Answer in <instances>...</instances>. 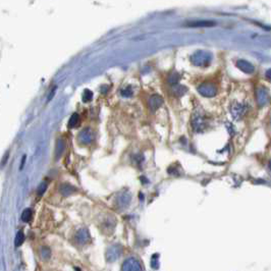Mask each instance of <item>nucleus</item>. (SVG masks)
I'll use <instances>...</instances> for the list:
<instances>
[{
    "instance_id": "4468645a",
    "label": "nucleus",
    "mask_w": 271,
    "mask_h": 271,
    "mask_svg": "<svg viewBox=\"0 0 271 271\" xmlns=\"http://www.w3.org/2000/svg\"><path fill=\"white\" fill-rule=\"evenodd\" d=\"M92 99H93L92 91H90V90H85L84 94H83V101H84V102H89V101H91Z\"/></svg>"
},
{
    "instance_id": "0eeeda50",
    "label": "nucleus",
    "mask_w": 271,
    "mask_h": 271,
    "mask_svg": "<svg viewBox=\"0 0 271 271\" xmlns=\"http://www.w3.org/2000/svg\"><path fill=\"white\" fill-rule=\"evenodd\" d=\"M256 98H257V102L260 106H263L268 102V93H267V90L265 88H259L257 90L256 93Z\"/></svg>"
},
{
    "instance_id": "f257e3e1",
    "label": "nucleus",
    "mask_w": 271,
    "mask_h": 271,
    "mask_svg": "<svg viewBox=\"0 0 271 271\" xmlns=\"http://www.w3.org/2000/svg\"><path fill=\"white\" fill-rule=\"evenodd\" d=\"M211 58L212 55L209 52L201 50L197 51L196 53L193 54V56L191 57V61L195 65H197V67H207L210 63Z\"/></svg>"
},
{
    "instance_id": "412c9836",
    "label": "nucleus",
    "mask_w": 271,
    "mask_h": 271,
    "mask_svg": "<svg viewBox=\"0 0 271 271\" xmlns=\"http://www.w3.org/2000/svg\"><path fill=\"white\" fill-rule=\"evenodd\" d=\"M7 158H8V153H6L5 157H4V159H3V161H2V166L5 164V163H6V161H7Z\"/></svg>"
},
{
    "instance_id": "6e6552de",
    "label": "nucleus",
    "mask_w": 271,
    "mask_h": 271,
    "mask_svg": "<svg viewBox=\"0 0 271 271\" xmlns=\"http://www.w3.org/2000/svg\"><path fill=\"white\" fill-rule=\"evenodd\" d=\"M192 126H193L194 130H195L196 131H202L203 130L206 128L207 123L202 116L197 115V116H195V118H194L193 121H192Z\"/></svg>"
},
{
    "instance_id": "6ab92c4d",
    "label": "nucleus",
    "mask_w": 271,
    "mask_h": 271,
    "mask_svg": "<svg viewBox=\"0 0 271 271\" xmlns=\"http://www.w3.org/2000/svg\"><path fill=\"white\" fill-rule=\"evenodd\" d=\"M179 75L176 76V72H174V74H172V75H170L169 82L172 83V84H175V83L179 81Z\"/></svg>"
},
{
    "instance_id": "1a4fd4ad",
    "label": "nucleus",
    "mask_w": 271,
    "mask_h": 271,
    "mask_svg": "<svg viewBox=\"0 0 271 271\" xmlns=\"http://www.w3.org/2000/svg\"><path fill=\"white\" fill-rule=\"evenodd\" d=\"M187 27H193V28H207V27H214L216 26V23L215 22H211V20H199V22H193V23H189L187 25Z\"/></svg>"
},
{
    "instance_id": "4be33fe9",
    "label": "nucleus",
    "mask_w": 271,
    "mask_h": 271,
    "mask_svg": "<svg viewBox=\"0 0 271 271\" xmlns=\"http://www.w3.org/2000/svg\"><path fill=\"white\" fill-rule=\"evenodd\" d=\"M26 158H27V157H26V155H25V156H24V157H23V160H22V165H20V169H22V168H23V166H24V164H25Z\"/></svg>"
},
{
    "instance_id": "39448f33",
    "label": "nucleus",
    "mask_w": 271,
    "mask_h": 271,
    "mask_svg": "<svg viewBox=\"0 0 271 271\" xmlns=\"http://www.w3.org/2000/svg\"><path fill=\"white\" fill-rule=\"evenodd\" d=\"M247 109H248V107L244 105V104H234V105L231 106V115L235 119H238L244 115Z\"/></svg>"
},
{
    "instance_id": "9d476101",
    "label": "nucleus",
    "mask_w": 271,
    "mask_h": 271,
    "mask_svg": "<svg viewBox=\"0 0 271 271\" xmlns=\"http://www.w3.org/2000/svg\"><path fill=\"white\" fill-rule=\"evenodd\" d=\"M33 217V211L30 209V208H27V209L24 210L23 214H22V219L25 222H30L31 219Z\"/></svg>"
},
{
    "instance_id": "aec40b11",
    "label": "nucleus",
    "mask_w": 271,
    "mask_h": 271,
    "mask_svg": "<svg viewBox=\"0 0 271 271\" xmlns=\"http://www.w3.org/2000/svg\"><path fill=\"white\" fill-rule=\"evenodd\" d=\"M55 90H56V88H53V90H52L51 94L49 95V97H48V100H51V99H52V96L54 95V93H55Z\"/></svg>"
},
{
    "instance_id": "20e7f679",
    "label": "nucleus",
    "mask_w": 271,
    "mask_h": 271,
    "mask_svg": "<svg viewBox=\"0 0 271 271\" xmlns=\"http://www.w3.org/2000/svg\"><path fill=\"white\" fill-rule=\"evenodd\" d=\"M163 104V99L161 96L159 95H153L150 97V99H149L148 101V105H149V108L151 109V111H156L159 107H160L161 105Z\"/></svg>"
},
{
    "instance_id": "423d86ee",
    "label": "nucleus",
    "mask_w": 271,
    "mask_h": 271,
    "mask_svg": "<svg viewBox=\"0 0 271 271\" xmlns=\"http://www.w3.org/2000/svg\"><path fill=\"white\" fill-rule=\"evenodd\" d=\"M237 67L241 69L243 72H245V74H253L255 71L254 65H253L252 63H250L249 61L244 60V59L239 60L237 62Z\"/></svg>"
},
{
    "instance_id": "f8f14e48",
    "label": "nucleus",
    "mask_w": 271,
    "mask_h": 271,
    "mask_svg": "<svg viewBox=\"0 0 271 271\" xmlns=\"http://www.w3.org/2000/svg\"><path fill=\"white\" fill-rule=\"evenodd\" d=\"M64 150V142L62 140H58L57 147H56V157L58 158L61 155V153Z\"/></svg>"
},
{
    "instance_id": "dca6fc26",
    "label": "nucleus",
    "mask_w": 271,
    "mask_h": 271,
    "mask_svg": "<svg viewBox=\"0 0 271 271\" xmlns=\"http://www.w3.org/2000/svg\"><path fill=\"white\" fill-rule=\"evenodd\" d=\"M74 191H75V189L71 186H63V187H62V189H61V192L63 193V195H65V196L71 194Z\"/></svg>"
},
{
    "instance_id": "2eb2a0df",
    "label": "nucleus",
    "mask_w": 271,
    "mask_h": 271,
    "mask_svg": "<svg viewBox=\"0 0 271 271\" xmlns=\"http://www.w3.org/2000/svg\"><path fill=\"white\" fill-rule=\"evenodd\" d=\"M186 92H187V88H186V87H183V86H175L174 93H175L176 96H182Z\"/></svg>"
},
{
    "instance_id": "5701e85b",
    "label": "nucleus",
    "mask_w": 271,
    "mask_h": 271,
    "mask_svg": "<svg viewBox=\"0 0 271 271\" xmlns=\"http://www.w3.org/2000/svg\"><path fill=\"white\" fill-rule=\"evenodd\" d=\"M266 76H267V80H268V81H270V69H268V71H267Z\"/></svg>"
},
{
    "instance_id": "9b49d317",
    "label": "nucleus",
    "mask_w": 271,
    "mask_h": 271,
    "mask_svg": "<svg viewBox=\"0 0 271 271\" xmlns=\"http://www.w3.org/2000/svg\"><path fill=\"white\" fill-rule=\"evenodd\" d=\"M79 123H80V115L78 113H74L71 116V118H69L68 126L69 127H75Z\"/></svg>"
},
{
    "instance_id": "f3484780",
    "label": "nucleus",
    "mask_w": 271,
    "mask_h": 271,
    "mask_svg": "<svg viewBox=\"0 0 271 271\" xmlns=\"http://www.w3.org/2000/svg\"><path fill=\"white\" fill-rule=\"evenodd\" d=\"M46 189H47V183L43 182V183L39 186V187H38V195H39V196H42L43 194L45 193V191H46Z\"/></svg>"
},
{
    "instance_id": "ddd939ff",
    "label": "nucleus",
    "mask_w": 271,
    "mask_h": 271,
    "mask_svg": "<svg viewBox=\"0 0 271 271\" xmlns=\"http://www.w3.org/2000/svg\"><path fill=\"white\" fill-rule=\"evenodd\" d=\"M24 241H25V234H24L23 231H19L16 234V239H15V246L19 247L24 243Z\"/></svg>"
},
{
    "instance_id": "f03ea898",
    "label": "nucleus",
    "mask_w": 271,
    "mask_h": 271,
    "mask_svg": "<svg viewBox=\"0 0 271 271\" xmlns=\"http://www.w3.org/2000/svg\"><path fill=\"white\" fill-rule=\"evenodd\" d=\"M198 92L204 97H214L217 94V87L212 83H203L198 87Z\"/></svg>"
},
{
    "instance_id": "a211bd4d",
    "label": "nucleus",
    "mask_w": 271,
    "mask_h": 271,
    "mask_svg": "<svg viewBox=\"0 0 271 271\" xmlns=\"http://www.w3.org/2000/svg\"><path fill=\"white\" fill-rule=\"evenodd\" d=\"M121 95L123 97H131L133 95V90H131V87H127V88H124L123 91H121Z\"/></svg>"
},
{
    "instance_id": "7ed1b4c3",
    "label": "nucleus",
    "mask_w": 271,
    "mask_h": 271,
    "mask_svg": "<svg viewBox=\"0 0 271 271\" xmlns=\"http://www.w3.org/2000/svg\"><path fill=\"white\" fill-rule=\"evenodd\" d=\"M93 139H94V134H93L92 130H90V128H85V130H83L79 135L80 142L84 145L92 143Z\"/></svg>"
}]
</instances>
